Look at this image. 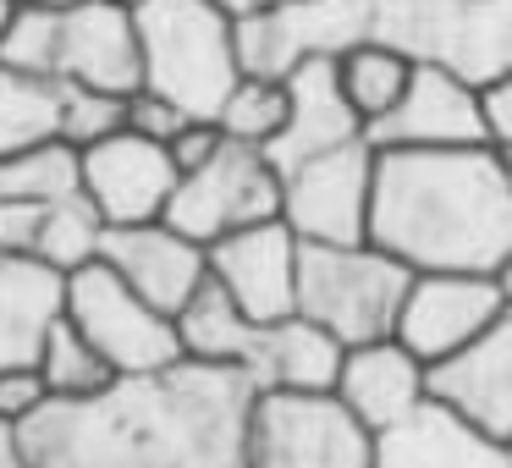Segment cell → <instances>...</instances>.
I'll list each match as a JSON object with an SVG mask.
<instances>
[{
  "label": "cell",
  "instance_id": "obj_1",
  "mask_svg": "<svg viewBox=\"0 0 512 468\" xmlns=\"http://www.w3.org/2000/svg\"><path fill=\"white\" fill-rule=\"evenodd\" d=\"M254 397L243 369L182 358L100 397H50L23 424V446L34 468H248Z\"/></svg>",
  "mask_w": 512,
  "mask_h": 468
},
{
  "label": "cell",
  "instance_id": "obj_2",
  "mask_svg": "<svg viewBox=\"0 0 512 468\" xmlns=\"http://www.w3.org/2000/svg\"><path fill=\"white\" fill-rule=\"evenodd\" d=\"M369 243L408 270H496L512 254V160L490 144L375 149Z\"/></svg>",
  "mask_w": 512,
  "mask_h": 468
},
{
  "label": "cell",
  "instance_id": "obj_3",
  "mask_svg": "<svg viewBox=\"0 0 512 468\" xmlns=\"http://www.w3.org/2000/svg\"><path fill=\"white\" fill-rule=\"evenodd\" d=\"M358 39L391 45L413 61L490 83L512 67V0H303L243 23V67L287 78L309 50H342Z\"/></svg>",
  "mask_w": 512,
  "mask_h": 468
},
{
  "label": "cell",
  "instance_id": "obj_4",
  "mask_svg": "<svg viewBox=\"0 0 512 468\" xmlns=\"http://www.w3.org/2000/svg\"><path fill=\"white\" fill-rule=\"evenodd\" d=\"M182 353L204 364H232L259 391H336L347 347L309 314L287 320H248L215 281L193 292V303L177 314Z\"/></svg>",
  "mask_w": 512,
  "mask_h": 468
},
{
  "label": "cell",
  "instance_id": "obj_5",
  "mask_svg": "<svg viewBox=\"0 0 512 468\" xmlns=\"http://www.w3.org/2000/svg\"><path fill=\"white\" fill-rule=\"evenodd\" d=\"M138 45H144V89L177 100L188 116L215 122L226 94L243 83V23L215 0H144Z\"/></svg>",
  "mask_w": 512,
  "mask_h": 468
},
{
  "label": "cell",
  "instance_id": "obj_6",
  "mask_svg": "<svg viewBox=\"0 0 512 468\" xmlns=\"http://www.w3.org/2000/svg\"><path fill=\"white\" fill-rule=\"evenodd\" d=\"M413 270L380 243H303L298 314L336 336L342 347L397 331V309Z\"/></svg>",
  "mask_w": 512,
  "mask_h": 468
},
{
  "label": "cell",
  "instance_id": "obj_7",
  "mask_svg": "<svg viewBox=\"0 0 512 468\" xmlns=\"http://www.w3.org/2000/svg\"><path fill=\"white\" fill-rule=\"evenodd\" d=\"M248 468H375V430L336 391H259Z\"/></svg>",
  "mask_w": 512,
  "mask_h": 468
},
{
  "label": "cell",
  "instance_id": "obj_8",
  "mask_svg": "<svg viewBox=\"0 0 512 468\" xmlns=\"http://www.w3.org/2000/svg\"><path fill=\"white\" fill-rule=\"evenodd\" d=\"M67 314L78 320V331L111 358L116 375H155V369L182 364V331L177 314L155 309L149 298H138L105 259L72 270L67 276Z\"/></svg>",
  "mask_w": 512,
  "mask_h": 468
},
{
  "label": "cell",
  "instance_id": "obj_9",
  "mask_svg": "<svg viewBox=\"0 0 512 468\" xmlns=\"http://www.w3.org/2000/svg\"><path fill=\"white\" fill-rule=\"evenodd\" d=\"M276 215H281V166L259 144H237V138H226L221 155L188 171L166 204V221L204 248L254 221H276Z\"/></svg>",
  "mask_w": 512,
  "mask_h": 468
},
{
  "label": "cell",
  "instance_id": "obj_10",
  "mask_svg": "<svg viewBox=\"0 0 512 468\" xmlns=\"http://www.w3.org/2000/svg\"><path fill=\"white\" fill-rule=\"evenodd\" d=\"M375 210V144L353 138L281 171V221L303 243H369Z\"/></svg>",
  "mask_w": 512,
  "mask_h": 468
},
{
  "label": "cell",
  "instance_id": "obj_11",
  "mask_svg": "<svg viewBox=\"0 0 512 468\" xmlns=\"http://www.w3.org/2000/svg\"><path fill=\"white\" fill-rule=\"evenodd\" d=\"M501 314H507V298L490 270H413L391 336L424 364H441L463 353L479 331H490Z\"/></svg>",
  "mask_w": 512,
  "mask_h": 468
},
{
  "label": "cell",
  "instance_id": "obj_12",
  "mask_svg": "<svg viewBox=\"0 0 512 468\" xmlns=\"http://www.w3.org/2000/svg\"><path fill=\"white\" fill-rule=\"evenodd\" d=\"M298 259L303 237L276 215L210 243V281L248 320H287L298 314Z\"/></svg>",
  "mask_w": 512,
  "mask_h": 468
},
{
  "label": "cell",
  "instance_id": "obj_13",
  "mask_svg": "<svg viewBox=\"0 0 512 468\" xmlns=\"http://www.w3.org/2000/svg\"><path fill=\"white\" fill-rule=\"evenodd\" d=\"M177 182H182V171L171 160V149L133 133V127H122V133L83 149V193L100 204V215L111 226L160 221L171 193H177Z\"/></svg>",
  "mask_w": 512,
  "mask_h": 468
},
{
  "label": "cell",
  "instance_id": "obj_14",
  "mask_svg": "<svg viewBox=\"0 0 512 468\" xmlns=\"http://www.w3.org/2000/svg\"><path fill=\"white\" fill-rule=\"evenodd\" d=\"M375 149H457V144H490L485 138V111H479V83L463 72L419 61L402 105L386 122L369 127ZM496 149V144H490Z\"/></svg>",
  "mask_w": 512,
  "mask_h": 468
},
{
  "label": "cell",
  "instance_id": "obj_15",
  "mask_svg": "<svg viewBox=\"0 0 512 468\" xmlns=\"http://www.w3.org/2000/svg\"><path fill=\"white\" fill-rule=\"evenodd\" d=\"M105 265L155 309L182 314L193 303V292L210 281V248L193 243L188 232L160 215V221H133V226H111L105 232Z\"/></svg>",
  "mask_w": 512,
  "mask_h": 468
},
{
  "label": "cell",
  "instance_id": "obj_16",
  "mask_svg": "<svg viewBox=\"0 0 512 468\" xmlns=\"http://www.w3.org/2000/svg\"><path fill=\"white\" fill-rule=\"evenodd\" d=\"M61 78L105 94L144 89V45L138 12L122 0H67L61 6Z\"/></svg>",
  "mask_w": 512,
  "mask_h": 468
},
{
  "label": "cell",
  "instance_id": "obj_17",
  "mask_svg": "<svg viewBox=\"0 0 512 468\" xmlns=\"http://www.w3.org/2000/svg\"><path fill=\"white\" fill-rule=\"evenodd\" d=\"M430 397L463 413L474 430L512 441V309L479 331L463 353L430 364Z\"/></svg>",
  "mask_w": 512,
  "mask_h": 468
},
{
  "label": "cell",
  "instance_id": "obj_18",
  "mask_svg": "<svg viewBox=\"0 0 512 468\" xmlns=\"http://www.w3.org/2000/svg\"><path fill=\"white\" fill-rule=\"evenodd\" d=\"M287 89H292V116L281 127V138L265 149L281 171L298 166L309 155H325V149H342L353 138H369L364 116L347 105L342 83H336V56L331 50H309L287 67Z\"/></svg>",
  "mask_w": 512,
  "mask_h": 468
},
{
  "label": "cell",
  "instance_id": "obj_19",
  "mask_svg": "<svg viewBox=\"0 0 512 468\" xmlns=\"http://www.w3.org/2000/svg\"><path fill=\"white\" fill-rule=\"evenodd\" d=\"M375 468H512V452L446 402L424 397L402 424L375 435Z\"/></svg>",
  "mask_w": 512,
  "mask_h": 468
},
{
  "label": "cell",
  "instance_id": "obj_20",
  "mask_svg": "<svg viewBox=\"0 0 512 468\" xmlns=\"http://www.w3.org/2000/svg\"><path fill=\"white\" fill-rule=\"evenodd\" d=\"M336 397L369 424V430H391L402 424L424 397H430V364L397 342V336H375L342 353L336 369Z\"/></svg>",
  "mask_w": 512,
  "mask_h": 468
},
{
  "label": "cell",
  "instance_id": "obj_21",
  "mask_svg": "<svg viewBox=\"0 0 512 468\" xmlns=\"http://www.w3.org/2000/svg\"><path fill=\"white\" fill-rule=\"evenodd\" d=\"M67 309V276L45 259L0 254V369L34 364L45 331Z\"/></svg>",
  "mask_w": 512,
  "mask_h": 468
},
{
  "label": "cell",
  "instance_id": "obj_22",
  "mask_svg": "<svg viewBox=\"0 0 512 468\" xmlns=\"http://www.w3.org/2000/svg\"><path fill=\"white\" fill-rule=\"evenodd\" d=\"M331 56H336V83H342L347 105L364 116V127L386 122L402 105V94H408L413 72H419L413 56H402V50H391V45H375V39L342 45V50H331Z\"/></svg>",
  "mask_w": 512,
  "mask_h": 468
},
{
  "label": "cell",
  "instance_id": "obj_23",
  "mask_svg": "<svg viewBox=\"0 0 512 468\" xmlns=\"http://www.w3.org/2000/svg\"><path fill=\"white\" fill-rule=\"evenodd\" d=\"M61 116H67V78L0 67V155L61 138Z\"/></svg>",
  "mask_w": 512,
  "mask_h": 468
},
{
  "label": "cell",
  "instance_id": "obj_24",
  "mask_svg": "<svg viewBox=\"0 0 512 468\" xmlns=\"http://www.w3.org/2000/svg\"><path fill=\"white\" fill-rule=\"evenodd\" d=\"M39 375H45V386H50V397H61V402H78V397H100V391H111L116 380V369H111V358L100 353V347L89 342V336L78 331V320H72L67 309L56 314V325L45 331V342H39Z\"/></svg>",
  "mask_w": 512,
  "mask_h": 468
},
{
  "label": "cell",
  "instance_id": "obj_25",
  "mask_svg": "<svg viewBox=\"0 0 512 468\" xmlns=\"http://www.w3.org/2000/svg\"><path fill=\"white\" fill-rule=\"evenodd\" d=\"M105 232H111V221L100 215V204L89 199V193H67V199H56L45 210V226H39V248L34 259H45L50 270H61V276H72V270L94 265V259L105 254Z\"/></svg>",
  "mask_w": 512,
  "mask_h": 468
},
{
  "label": "cell",
  "instance_id": "obj_26",
  "mask_svg": "<svg viewBox=\"0 0 512 468\" xmlns=\"http://www.w3.org/2000/svg\"><path fill=\"white\" fill-rule=\"evenodd\" d=\"M78 188H83V149L67 144V138L17 149V155H0V199L56 204Z\"/></svg>",
  "mask_w": 512,
  "mask_h": 468
},
{
  "label": "cell",
  "instance_id": "obj_27",
  "mask_svg": "<svg viewBox=\"0 0 512 468\" xmlns=\"http://www.w3.org/2000/svg\"><path fill=\"white\" fill-rule=\"evenodd\" d=\"M292 116V89L287 78H270V72H243V83H237L232 94H226L221 105V133L237 138V144H259L270 149L281 138V127H287Z\"/></svg>",
  "mask_w": 512,
  "mask_h": 468
},
{
  "label": "cell",
  "instance_id": "obj_28",
  "mask_svg": "<svg viewBox=\"0 0 512 468\" xmlns=\"http://www.w3.org/2000/svg\"><path fill=\"white\" fill-rule=\"evenodd\" d=\"M0 67L39 72V78H61V6L23 0L17 23L0 34Z\"/></svg>",
  "mask_w": 512,
  "mask_h": 468
},
{
  "label": "cell",
  "instance_id": "obj_29",
  "mask_svg": "<svg viewBox=\"0 0 512 468\" xmlns=\"http://www.w3.org/2000/svg\"><path fill=\"white\" fill-rule=\"evenodd\" d=\"M127 127V100L122 94H105V89H89V83H72L67 78V116H61V138L78 149L100 144V138L122 133Z\"/></svg>",
  "mask_w": 512,
  "mask_h": 468
},
{
  "label": "cell",
  "instance_id": "obj_30",
  "mask_svg": "<svg viewBox=\"0 0 512 468\" xmlns=\"http://www.w3.org/2000/svg\"><path fill=\"white\" fill-rule=\"evenodd\" d=\"M188 122H199V116H188L177 100H166V94H155V89L127 94V127L144 133V138H155V144H171Z\"/></svg>",
  "mask_w": 512,
  "mask_h": 468
},
{
  "label": "cell",
  "instance_id": "obj_31",
  "mask_svg": "<svg viewBox=\"0 0 512 468\" xmlns=\"http://www.w3.org/2000/svg\"><path fill=\"white\" fill-rule=\"evenodd\" d=\"M45 402H50V386H45V375H39V364H6L0 369V419L6 424H28Z\"/></svg>",
  "mask_w": 512,
  "mask_h": 468
},
{
  "label": "cell",
  "instance_id": "obj_32",
  "mask_svg": "<svg viewBox=\"0 0 512 468\" xmlns=\"http://www.w3.org/2000/svg\"><path fill=\"white\" fill-rule=\"evenodd\" d=\"M45 210L50 204H34V199H0V254H28L34 259Z\"/></svg>",
  "mask_w": 512,
  "mask_h": 468
},
{
  "label": "cell",
  "instance_id": "obj_33",
  "mask_svg": "<svg viewBox=\"0 0 512 468\" xmlns=\"http://www.w3.org/2000/svg\"><path fill=\"white\" fill-rule=\"evenodd\" d=\"M479 111H485V138L512 160V67L479 83Z\"/></svg>",
  "mask_w": 512,
  "mask_h": 468
},
{
  "label": "cell",
  "instance_id": "obj_34",
  "mask_svg": "<svg viewBox=\"0 0 512 468\" xmlns=\"http://www.w3.org/2000/svg\"><path fill=\"white\" fill-rule=\"evenodd\" d=\"M221 144H226L221 122H204V116H199V122H188V127H182V133L166 144V149H171V160H177V171L188 177V171H199L204 160L221 155Z\"/></svg>",
  "mask_w": 512,
  "mask_h": 468
},
{
  "label": "cell",
  "instance_id": "obj_35",
  "mask_svg": "<svg viewBox=\"0 0 512 468\" xmlns=\"http://www.w3.org/2000/svg\"><path fill=\"white\" fill-rule=\"evenodd\" d=\"M0 468H34V457H28V446H23V424L0 419Z\"/></svg>",
  "mask_w": 512,
  "mask_h": 468
},
{
  "label": "cell",
  "instance_id": "obj_36",
  "mask_svg": "<svg viewBox=\"0 0 512 468\" xmlns=\"http://www.w3.org/2000/svg\"><path fill=\"white\" fill-rule=\"evenodd\" d=\"M226 17H237V23H248V17H259L265 12V0H215Z\"/></svg>",
  "mask_w": 512,
  "mask_h": 468
},
{
  "label": "cell",
  "instance_id": "obj_37",
  "mask_svg": "<svg viewBox=\"0 0 512 468\" xmlns=\"http://www.w3.org/2000/svg\"><path fill=\"white\" fill-rule=\"evenodd\" d=\"M490 276H496V287H501V298H507V309H512V254L501 259L496 270H490Z\"/></svg>",
  "mask_w": 512,
  "mask_h": 468
},
{
  "label": "cell",
  "instance_id": "obj_38",
  "mask_svg": "<svg viewBox=\"0 0 512 468\" xmlns=\"http://www.w3.org/2000/svg\"><path fill=\"white\" fill-rule=\"evenodd\" d=\"M17 12H23V0H0V34L17 23Z\"/></svg>",
  "mask_w": 512,
  "mask_h": 468
},
{
  "label": "cell",
  "instance_id": "obj_39",
  "mask_svg": "<svg viewBox=\"0 0 512 468\" xmlns=\"http://www.w3.org/2000/svg\"><path fill=\"white\" fill-rule=\"evenodd\" d=\"M287 6H303V0H265V12H287ZM259 12V17H265Z\"/></svg>",
  "mask_w": 512,
  "mask_h": 468
},
{
  "label": "cell",
  "instance_id": "obj_40",
  "mask_svg": "<svg viewBox=\"0 0 512 468\" xmlns=\"http://www.w3.org/2000/svg\"><path fill=\"white\" fill-rule=\"evenodd\" d=\"M122 6H144V0H122Z\"/></svg>",
  "mask_w": 512,
  "mask_h": 468
},
{
  "label": "cell",
  "instance_id": "obj_41",
  "mask_svg": "<svg viewBox=\"0 0 512 468\" xmlns=\"http://www.w3.org/2000/svg\"><path fill=\"white\" fill-rule=\"evenodd\" d=\"M45 6H67V0H45Z\"/></svg>",
  "mask_w": 512,
  "mask_h": 468
},
{
  "label": "cell",
  "instance_id": "obj_42",
  "mask_svg": "<svg viewBox=\"0 0 512 468\" xmlns=\"http://www.w3.org/2000/svg\"><path fill=\"white\" fill-rule=\"evenodd\" d=\"M507 452H512V441H507Z\"/></svg>",
  "mask_w": 512,
  "mask_h": 468
}]
</instances>
